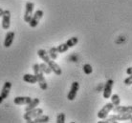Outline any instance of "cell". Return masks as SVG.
I'll use <instances>...</instances> for the list:
<instances>
[{"mask_svg": "<svg viewBox=\"0 0 132 123\" xmlns=\"http://www.w3.org/2000/svg\"><path fill=\"white\" fill-rule=\"evenodd\" d=\"M132 118V113H115V115H111L99 121V123H114L117 121H126Z\"/></svg>", "mask_w": 132, "mask_h": 123, "instance_id": "1", "label": "cell"}, {"mask_svg": "<svg viewBox=\"0 0 132 123\" xmlns=\"http://www.w3.org/2000/svg\"><path fill=\"white\" fill-rule=\"evenodd\" d=\"M33 70H34V73L36 75V78H37V83L39 84L40 89L43 91L47 90L48 88V85H47L46 79L44 77V73H43L41 69H40L39 64H34L33 66Z\"/></svg>", "mask_w": 132, "mask_h": 123, "instance_id": "2", "label": "cell"}, {"mask_svg": "<svg viewBox=\"0 0 132 123\" xmlns=\"http://www.w3.org/2000/svg\"><path fill=\"white\" fill-rule=\"evenodd\" d=\"M43 113V110L41 108H35L33 110H30V111H27L26 113H24V119L26 120V122H34V119L36 118V117H39Z\"/></svg>", "mask_w": 132, "mask_h": 123, "instance_id": "3", "label": "cell"}, {"mask_svg": "<svg viewBox=\"0 0 132 123\" xmlns=\"http://www.w3.org/2000/svg\"><path fill=\"white\" fill-rule=\"evenodd\" d=\"M114 107L115 106H114V104H113L112 102L106 103L105 105L99 111V113H98V117H99L100 119H104V118H106V117H108V113L113 110Z\"/></svg>", "mask_w": 132, "mask_h": 123, "instance_id": "4", "label": "cell"}, {"mask_svg": "<svg viewBox=\"0 0 132 123\" xmlns=\"http://www.w3.org/2000/svg\"><path fill=\"white\" fill-rule=\"evenodd\" d=\"M34 7L35 4L33 2H27L25 5V13H24V21L27 23H30L31 19L34 15Z\"/></svg>", "mask_w": 132, "mask_h": 123, "instance_id": "5", "label": "cell"}, {"mask_svg": "<svg viewBox=\"0 0 132 123\" xmlns=\"http://www.w3.org/2000/svg\"><path fill=\"white\" fill-rule=\"evenodd\" d=\"M114 85V80L113 79H108L106 81V83L103 86V92H102V96L103 98H110L112 96V88Z\"/></svg>", "mask_w": 132, "mask_h": 123, "instance_id": "6", "label": "cell"}, {"mask_svg": "<svg viewBox=\"0 0 132 123\" xmlns=\"http://www.w3.org/2000/svg\"><path fill=\"white\" fill-rule=\"evenodd\" d=\"M79 90V83L77 82V81H74L71 85V88H70V91L68 94H67V99L70 100V101H73V100L76 98L77 93H78V91Z\"/></svg>", "mask_w": 132, "mask_h": 123, "instance_id": "7", "label": "cell"}, {"mask_svg": "<svg viewBox=\"0 0 132 123\" xmlns=\"http://www.w3.org/2000/svg\"><path fill=\"white\" fill-rule=\"evenodd\" d=\"M42 16H43V11L42 10L36 11V13H34L33 17H32L30 23H29V25H30L31 28H36V27L38 25L40 19L42 18Z\"/></svg>", "mask_w": 132, "mask_h": 123, "instance_id": "8", "label": "cell"}, {"mask_svg": "<svg viewBox=\"0 0 132 123\" xmlns=\"http://www.w3.org/2000/svg\"><path fill=\"white\" fill-rule=\"evenodd\" d=\"M11 26V12L9 10L4 11L2 14V28L4 30H8Z\"/></svg>", "mask_w": 132, "mask_h": 123, "instance_id": "9", "label": "cell"}, {"mask_svg": "<svg viewBox=\"0 0 132 123\" xmlns=\"http://www.w3.org/2000/svg\"><path fill=\"white\" fill-rule=\"evenodd\" d=\"M47 64H48V65H49V67L51 68L52 72H54V73H55V74H56V75H60V74L62 73L61 68L60 67V65H59V64L55 62V60H54V59H51Z\"/></svg>", "mask_w": 132, "mask_h": 123, "instance_id": "10", "label": "cell"}, {"mask_svg": "<svg viewBox=\"0 0 132 123\" xmlns=\"http://www.w3.org/2000/svg\"><path fill=\"white\" fill-rule=\"evenodd\" d=\"M11 88H12V83H11L10 81H6V82L4 83L3 88H2V90H1V93H0V96L3 97L4 99L8 98L9 94H10Z\"/></svg>", "mask_w": 132, "mask_h": 123, "instance_id": "11", "label": "cell"}, {"mask_svg": "<svg viewBox=\"0 0 132 123\" xmlns=\"http://www.w3.org/2000/svg\"><path fill=\"white\" fill-rule=\"evenodd\" d=\"M32 98L30 97H14L13 102L16 105H27L32 101Z\"/></svg>", "mask_w": 132, "mask_h": 123, "instance_id": "12", "label": "cell"}, {"mask_svg": "<svg viewBox=\"0 0 132 123\" xmlns=\"http://www.w3.org/2000/svg\"><path fill=\"white\" fill-rule=\"evenodd\" d=\"M14 36H15V34H14L13 32H9V33H7L6 36H5V40H4V47L10 48L13 42Z\"/></svg>", "mask_w": 132, "mask_h": 123, "instance_id": "13", "label": "cell"}, {"mask_svg": "<svg viewBox=\"0 0 132 123\" xmlns=\"http://www.w3.org/2000/svg\"><path fill=\"white\" fill-rule=\"evenodd\" d=\"M113 112L115 113H132V106H115L113 108Z\"/></svg>", "mask_w": 132, "mask_h": 123, "instance_id": "14", "label": "cell"}, {"mask_svg": "<svg viewBox=\"0 0 132 123\" xmlns=\"http://www.w3.org/2000/svg\"><path fill=\"white\" fill-rule=\"evenodd\" d=\"M23 80L27 83L30 84H36L37 83V78H36V75L34 73V74H31V73H26L23 75Z\"/></svg>", "mask_w": 132, "mask_h": 123, "instance_id": "15", "label": "cell"}, {"mask_svg": "<svg viewBox=\"0 0 132 123\" xmlns=\"http://www.w3.org/2000/svg\"><path fill=\"white\" fill-rule=\"evenodd\" d=\"M37 55L41 58V59L45 62V63H48L50 60H51V57L49 55V53H47L45 50L43 49H40V50L37 51Z\"/></svg>", "mask_w": 132, "mask_h": 123, "instance_id": "16", "label": "cell"}, {"mask_svg": "<svg viewBox=\"0 0 132 123\" xmlns=\"http://www.w3.org/2000/svg\"><path fill=\"white\" fill-rule=\"evenodd\" d=\"M39 102H40L39 98H34L30 103L27 104V106L25 107V112H27V111H30V110H33V109L36 108V107L38 106Z\"/></svg>", "mask_w": 132, "mask_h": 123, "instance_id": "17", "label": "cell"}, {"mask_svg": "<svg viewBox=\"0 0 132 123\" xmlns=\"http://www.w3.org/2000/svg\"><path fill=\"white\" fill-rule=\"evenodd\" d=\"M50 120V117L46 115H41L39 117H36L35 119H34V122L35 123H47L49 122Z\"/></svg>", "mask_w": 132, "mask_h": 123, "instance_id": "18", "label": "cell"}, {"mask_svg": "<svg viewBox=\"0 0 132 123\" xmlns=\"http://www.w3.org/2000/svg\"><path fill=\"white\" fill-rule=\"evenodd\" d=\"M48 53H49V55H50V57H51V59H54V60H56V58H57L59 53H60L56 47H52Z\"/></svg>", "mask_w": 132, "mask_h": 123, "instance_id": "19", "label": "cell"}, {"mask_svg": "<svg viewBox=\"0 0 132 123\" xmlns=\"http://www.w3.org/2000/svg\"><path fill=\"white\" fill-rule=\"evenodd\" d=\"M40 66V69H41V71H42L44 73H46V74H50V73H52V70H51V68L49 67V65L47 63H45V62H43V63L39 64Z\"/></svg>", "mask_w": 132, "mask_h": 123, "instance_id": "20", "label": "cell"}, {"mask_svg": "<svg viewBox=\"0 0 132 123\" xmlns=\"http://www.w3.org/2000/svg\"><path fill=\"white\" fill-rule=\"evenodd\" d=\"M78 42H79V38L78 37H71V38H69V39L66 41V44L68 45L69 48H72V47L76 46L77 44H78Z\"/></svg>", "mask_w": 132, "mask_h": 123, "instance_id": "21", "label": "cell"}, {"mask_svg": "<svg viewBox=\"0 0 132 123\" xmlns=\"http://www.w3.org/2000/svg\"><path fill=\"white\" fill-rule=\"evenodd\" d=\"M110 98H111V102L114 104V106H119L120 103H121V98H120L118 94H116V93L115 94H112Z\"/></svg>", "mask_w": 132, "mask_h": 123, "instance_id": "22", "label": "cell"}, {"mask_svg": "<svg viewBox=\"0 0 132 123\" xmlns=\"http://www.w3.org/2000/svg\"><path fill=\"white\" fill-rule=\"evenodd\" d=\"M56 48H57V51H59V53H66V52L68 51V49H69V47H68V45H67L66 43L60 44V45H59Z\"/></svg>", "mask_w": 132, "mask_h": 123, "instance_id": "23", "label": "cell"}, {"mask_svg": "<svg viewBox=\"0 0 132 123\" xmlns=\"http://www.w3.org/2000/svg\"><path fill=\"white\" fill-rule=\"evenodd\" d=\"M83 72L85 74H91L93 72V68L92 66L90 65V64H85V65H83Z\"/></svg>", "mask_w": 132, "mask_h": 123, "instance_id": "24", "label": "cell"}, {"mask_svg": "<svg viewBox=\"0 0 132 123\" xmlns=\"http://www.w3.org/2000/svg\"><path fill=\"white\" fill-rule=\"evenodd\" d=\"M65 113H60L57 115V117H56V123H64L65 122Z\"/></svg>", "mask_w": 132, "mask_h": 123, "instance_id": "25", "label": "cell"}, {"mask_svg": "<svg viewBox=\"0 0 132 123\" xmlns=\"http://www.w3.org/2000/svg\"><path fill=\"white\" fill-rule=\"evenodd\" d=\"M123 83H125V85H126V86H131L132 85V74L131 75H129L128 77H126V79L123 80Z\"/></svg>", "mask_w": 132, "mask_h": 123, "instance_id": "26", "label": "cell"}, {"mask_svg": "<svg viewBox=\"0 0 132 123\" xmlns=\"http://www.w3.org/2000/svg\"><path fill=\"white\" fill-rule=\"evenodd\" d=\"M126 73H127L128 75H131L132 74V67H128V68L126 69Z\"/></svg>", "mask_w": 132, "mask_h": 123, "instance_id": "27", "label": "cell"}, {"mask_svg": "<svg viewBox=\"0 0 132 123\" xmlns=\"http://www.w3.org/2000/svg\"><path fill=\"white\" fill-rule=\"evenodd\" d=\"M4 13V10L2 9V8H0V17H2V14H3Z\"/></svg>", "mask_w": 132, "mask_h": 123, "instance_id": "28", "label": "cell"}, {"mask_svg": "<svg viewBox=\"0 0 132 123\" xmlns=\"http://www.w3.org/2000/svg\"><path fill=\"white\" fill-rule=\"evenodd\" d=\"M3 100H4V98L2 97H1V96H0V104L3 102Z\"/></svg>", "mask_w": 132, "mask_h": 123, "instance_id": "29", "label": "cell"}, {"mask_svg": "<svg viewBox=\"0 0 132 123\" xmlns=\"http://www.w3.org/2000/svg\"><path fill=\"white\" fill-rule=\"evenodd\" d=\"M130 120H131V122H132V118H131V119H130Z\"/></svg>", "mask_w": 132, "mask_h": 123, "instance_id": "30", "label": "cell"}]
</instances>
